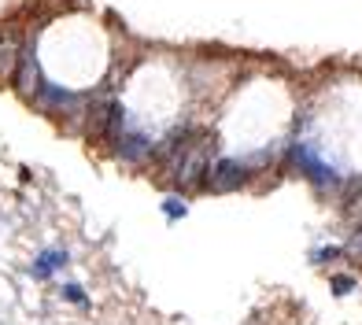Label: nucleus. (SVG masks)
Returning <instances> with one entry per match:
<instances>
[{"mask_svg":"<svg viewBox=\"0 0 362 325\" xmlns=\"http://www.w3.org/2000/svg\"><path fill=\"white\" fill-rule=\"evenodd\" d=\"M248 182V162L244 159H215L207 167V189L211 192H233Z\"/></svg>","mask_w":362,"mask_h":325,"instance_id":"nucleus-1","label":"nucleus"},{"mask_svg":"<svg viewBox=\"0 0 362 325\" xmlns=\"http://www.w3.org/2000/svg\"><path fill=\"white\" fill-rule=\"evenodd\" d=\"M292 159H296V167H300V174H307L315 185H337V170L329 167V162H322L310 144H296Z\"/></svg>","mask_w":362,"mask_h":325,"instance_id":"nucleus-2","label":"nucleus"},{"mask_svg":"<svg viewBox=\"0 0 362 325\" xmlns=\"http://www.w3.org/2000/svg\"><path fill=\"white\" fill-rule=\"evenodd\" d=\"M115 144H119V155H122L126 162H137V167L156 155V144L148 141L144 134H134V129H122V137L115 141Z\"/></svg>","mask_w":362,"mask_h":325,"instance_id":"nucleus-3","label":"nucleus"},{"mask_svg":"<svg viewBox=\"0 0 362 325\" xmlns=\"http://www.w3.org/2000/svg\"><path fill=\"white\" fill-rule=\"evenodd\" d=\"M19 59H23V45L15 34H0V85H8L19 71Z\"/></svg>","mask_w":362,"mask_h":325,"instance_id":"nucleus-4","label":"nucleus"},{"mask_svg":"<svg viewBox=\"0 0 362 325\" xmlns=\"http://www.w3.org/2000/svg\"><path fill=\"white\" fill-rule=\"evenodd\" d=\"M11 85L19 89L23 96H34V93H37L41 78H37V59H34V48H23V59H19V71H15Z\"/></svg>","mask_w":362,"mask_h":325,"instance_id":"nucleus-5","label":"nucleus"},{"mask_svg":"<svg viewBox=\"0 0 362 325\" xmlns=\"http://www.w3.org/2000/svg\"><path fill=\"white\" fill-rule=\"evenodd\" d=\"M67 263H71V255L63 252V248H48V252H41V255H37V263L30 266V273H34L37 281H45V278H52L56 270H63Z\"/></svg>","mask_w":362,"mask_h":325,"instance_id":"nucleus-6","label":"nucleus"},{"mask_svg":"<svg viewBox=\"0 0 362 325\" xmlns=\"http://www.w3.org/2000/svg\"><path fill=\"white\" fill-rule=\"evenodd\" d=\"M34 100H37V104H45V107L63 111V107L78 104V96H74V93H67V89H59V85H52V81H41L37 93H34Z\"/></svg>","mask_w":362,"mask_h":325,"instance_id":"nucleus-7","label":"nucleus"},{"mask_svg":"<svg viewBox=\"0 0 362 325\" xmlns=\"http://www.w3.org/2000/svg\"><path fill=\"white\" fill-rule=\"evenodd\" d=\"M163 215H167V218H185L189 215L185 196H167V200H163Z\"/></svg>","mask_w":362,"mask_h":325,"instance_id":"nucleus-8","label":"nucleus"},{"mask_svg":"<svg viewBox=\"0 0 362 325\" xmlns=\"http://www.w3.org/2000/svg\"><path fill=\"white\" fill-rule=\"evenodd\" d=\"M63 300H71V303H86V288L74 285V281H67V285H63Z\"/></svg>","mask_w":362,"mask_h":325,"instance_id":"nucleus-9","label":"nucleus"},{"mask_svg":"<svg viewBox=\"0 0 362 325\" xmlns=\"http://www.w3.org/2000/svg\"><path fill=\"white\" fill-rule=\"evenodd\" d=\"M351 288H355L351 278H344V273H340V278H333V292H337V296H348Z\"/></svg>","mask_w":362,"mask_h":325,"instance_id":"nucleus-10","label":"nucleus"},{"mask_svg":"<svg viewBox=\"0 0 362 325\" xmlns=\"http://www.w3.org/2000/svg\"><path fill=\"white\" fill-rule=\"evenodd\" d=\"M340 248H318V252H310V263H325V259H337Z\"/></svg>","mask_w":362,"mask_h":325,"instance_id":"nucleus-11","label":"nucleus"}]
</instances>
